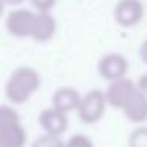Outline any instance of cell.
I'll return each instance as SVG.
<instances>
[{
	"instance_id": "cell-1",
	"label": "cell",
	"mask_w": 147,
	"mask_h": 147,
	"mask_svg": "<svg viewBox=\"0 0 147 147\" xmlns=\"http://www.w3.org/2000/svg\"><path fill=\"white\" fill-rule=\"evenodd\" d=\"M40 82H41L40 74L33 68L30 67L18 68L8 78L7 87H5L7 98L14 105H21L35 93V90L40 87Z\"/></svg>"
},
{
	"instance_id": "cell-2",
	"label": "cell",
	"mask_w": 147,
	"mask_h": 147,
	"mask_svg": "<svg viewBox=\"0 0 147 147\" xmlns=\"http://www.w3.org/2000/svg\"><path fill=\"white\" fill-rule=\"evenodd\" d=\"M78 114L84 123H95L103 117L106 111V100L101 90H90L84 96H81L78 105Z\"/></svg>"
},
{
	"instance_id": "cell-3",
	"label": "cell",
	"mask_w": 147,
	"mask_h": 147,
	"mask_svg": "<svg viewBox=\"0 0 147 147\" xmlns=\"http://www.w3.org/2000/svg\"><path fill=\"white\" fill-rule=\"evenodd\" d=\"M114 18L122 27H133L144 18V5L141 0H120L114 8Z\"/></svg>"
},
{
	"instance_id": "cell-4",
	"label": "cell",
	"mask_w": 147,
	"mask_h": 147,
	"mask_svg": "<svg viewBox=\"0 0 147 147\" xmlns=\"http://www.w3.org/2000/svg\"><path fill=\"white\" fill-rule=\"evenodd\" d=\"M134 90H136L134 82L130 79H127L125 76L111 81L108 90L105 92L106 105H111L112 108L122 109L123 105L128 101V98L134 93Z\"/></svg>"
},
{
	"instance_id": "cell-5",
	"label": "cell",
	"mask_w": 147,
	"mask_h": 147,
	"mask_svg": "<svg viewBox=\"0 0 147 147\" xmlns=\"http://www.w3.org/2000/svg\"><path fill=\"white\" fill-rule=\"evenodd\" d=\"M35 19V13L29 10H13L7 18V29L13 36L26 38L32 33V26Z\"/></svg>"
},
{
	"instance_id": "cell-6",
	"label": "cell",
	"mask_w": 147,
	"mask_h": 147,
	"mask_svg": "<svg viewBox=\"0 0 147 147\" xmlns=\"http://www.w3.org/2000/svg\"><path fill=\"white\" fill-rule=\"evenodd\" d=\"M128 71V62L120 54H106L98 62V73L108 81L123 78Z\"/></svg>"
},
{
	"instance_id": "cell-7",
	"label": "cell",
	"mask_w": 147,
	"mask_h": 147,
	"mask_svg": "<svg viewBox=\"0 0 147 147\" xmlns=\"http://www.w3.org/2000/svg\"><path fill=\"white\" fill-rule=\"evenodd\" d=\"M55 29H57V22H55L54 16H51L49 11H38L33 19L30 38H33L35 41L45 43L54 36Z\"/></svg>"
},
{
	"instance_id": "cell-8",
	"label": "cell",
	"mask_w": 147,
	"mask_h": 147,
	"mask_svg": "<svg viewBox=\"0 0 147 147\" xmlns=\"http://www.w3.org/2000/svg\"><path fill=\"white\" fill-rule=\"evenodd\" d=\"M41 128L49 134H57L60 136L68 127V119H67V114L55 108H49V109H45V111L40 114V119H38Z\"/></svg>"
},
{
	"instance_id": "cell-9",
	"label": "cell",
	"mask_w": 147,
	"mask_h": 147,
	"mask_svg": "<svg viewBox=\"0 0 147 147\" xmlns=\"http://www.w3.org/2000/svg\"><path fill=\"white\" fill-rule=\"evenodd\" d=\"M79 100H81V95L78 93L76 89H73V87H60L52 95V108L68 114V112L78 109Z\"/></svg>"
},
{
	"instance_id": "cell-10",
	"label": "cell",
	"mask_w": 147,
	"mask_h": 147,
	"mask_svg": "<svg viewBox=\"0 0 147 147\" xmlns=\"http://www.w3.org/2000/svg\"><path fill=\"white\" fill-rule=\"evenodd\" d=\"M122 111L125 112L128 120L131 122H144L147 120V101L138 90H134V93L128 98V101L123 105Z\"/></svg>"
},
{
	"instance_id": "cell-11",
	"label": "cell",
	"mask_w": 147,
	"mask_h": 147,
	"mask_svg": "<svg viewBox=\"0 0 147 147\" xmlns=\"http://www.w3.org/2000/svg\"><path fill=\"white\" fill-rule=\"evenodd\" d=\"M26 141V130L19 122L0 128V146L2 147H24Z\"/></svg>"
},
{
	"instance_id": "cell-12",
	"label": "cell",
	"mask_w": 147,
	"mask_h": 147,
	"mask_svg": "<svg viewBox=\"0 0 147 147\" xmlns=\"http://www.w3.org/2000/svg\"><path fill=\"white\" fill-rule=\"evenodd\" d=\"M19 122V112L11 106H0V128Z\"/></svg>"
},
{
	"instance_id": "cell-13",
	"label": "cell",
	"mask_w": 147,
	"mask_h": 147,
	"mask_svg": "<svg viewBox=\"0 0 147 147\" xmlns=\"http://www.w3.org/2000/svg\"><path fill=\"white\" fill-rule=\"evenodd\" d=\"M32 147H65V144L60 139V136H57V134L45 133L33 141Z\"/></svg>"
},
{
	"instance_id": "cell-14",
	"label": "cell",
	"mask_w": 147,
	"mask_h": 147,
	"mask_svg": "<svg viewBox=\"0 0 147 147\" xmlns=\"http://www.w3.org/2000/svg\"><path fill=\"white\" fill-rule=\"evenodd\" d=\"M128 147H147V127L136 128L130 134Z\"/></svg>"
},
{
	"instance_id": "cell-15",
	"label": "cell",
	"mask_w": 147,
	"mask_h": 147,
	"mask_svg": "<svg viewBox=\"0 0 147 147\" xmlns=\"http://www.w3.org/2000/svg\"><path fill=\"white\" fill-rule=\"evenodd\" d=\"M65 147H93L92 141L84 134H73L70 139L67 141Z\"/></svg>"
},
{
	"instance_id": "cell-16",
	"label": "cell",
	"mask_w": 147,
	"mask_h": 147,
	"mask_svg": "<svg viewBox=\"0 0 147 147\" xmlns=\"http://www.w3.org/2000/svg\"><path fill=\"white\" fill-rule=\"evenodd\" d=\"M30 2L38 11H51L55 7L57 0H30Z\"/></svg>"
},
{
	"instance_id": "cell-17",
	"label": "cell",
	"mask_w": 147,
	"mask_h": 147,
	"mask_svg": "<svg viewBox=\"0 0 147 147\" xmlns=\"http://www.w3.org/2000/svg\"><path fill=\"white\" fill-rule=\"evenodd\" d=\"M134 86H136V90L146 98V101H147V74H142Z\"/></svg>"
},
{
	"instance_id": "cell-18",
	"label": "cell",
	"mask_w": 147,
	"mask_h": 147,
	"mask_svg": "<svg viewBox=\"0 0 147 147\" xmlns=\"http://www.w3.org/2000/svg\"><path fill=\"white\" fill-rule=\"evenodd\" d=\"M139 55H141V59H142V62L144 63H147V40L141 45V48H139Z\"/></svg>"
},
{
	"instance_id": "cell-19",
	"label": "cell",
	"mask_w": 147,
	"mask_h": 147,
	"mask_svg": "<svg viewBox=\"0 0 147 147\" xmlns=\"http://www.w3.org/2000/svg\"><path fill=\"white\" fill-rule=\"evenodd\" d=\"M2 2H3V5H10V7H14V5L22 3L24 0H2Z\"/></svg>"
},
{
	"instance_id": "cell-20",
	"label": "cell",
	"mask_w": 147,
	"mask_h": 147,
	"mask_svg": "<svg viewBox=\"0 0 147 147\" xmlns=\"http://www.w3.org/2000/svg\"><path fill=\"white\" fill-rule=\"evenodd\" d=\"M3 2H2V0H0V16H2V13H3Z\"/></svg>"
}]
</instances>
